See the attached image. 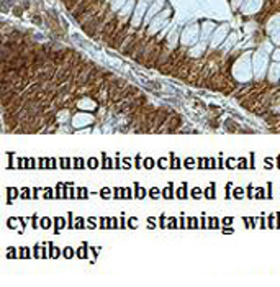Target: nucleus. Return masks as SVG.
<instances>
[{"instance_id": "nucleus-1", "label": "nucleus", "mask_w": 280, "mask_h": 287, "mask_svg": "<svg viewBox=\"0 0 280 287\" xmlns=\"http://www.w3.org/2000/svg\"><path fill=\"white\" fill-rule=\"evenodd\" d=\"M62 228H67V223H66V220H64L62 216H56V218H54V233L58 235V233L61 231Z\"/></svg>"}, {"instance_id": "nucleus-2", "label": "nucleus", "mask_w": 280, "mask_h": 287, "mask_svg": "<svg viewBox=\"0 0 280 287\" xmlns=\"http://www.w3.org/2000/svg\"><path fill=\"white\" fill-rule=\"evenodd\" d=\"M270 80H277L280 77V64H272L270 67Z\"/></svg>"}, {"instance_id": "nucleus-3", "label": "nucleus", "mask_w": 280, "mask_h": 287, "mask_svg": "<svg viewBox=\"0 0 280 287\" xmlns=\"http://www.w3.org/2000/svg\"><path fill=\"white\" fill-rule=\"evenodd\" d=\"M146 194H148V190H146L144 187H139V185L136 184V185H134V197H136V199L143 200L146 197Z\"/></svg>"}, {"instance_id": "nucleus-4", "label": "nucleus", "mask_w": 280, "mask_h": 287, "mask_svg": "<svg viewBox=\"0 0 280 287\" xmlns=\"http://www.w3.org/2000/svg\"><path fill=\"white\" fill-rule=\"evenodd\" d=\"M162 195H164V199H167V200L174 199V185H172V182H169V187H167V189H162Z\"/></svg>"}, {"instance_id": "nucleus-5", "label": "nucleus", "mask_w": 280, "mask_h": 287, "mask_svg": "<svg viewBox=\"0 0 280 287\" xmlns=\"http://www.w3.org/2000/svg\"><path fill=\"white\" fill-rule=\"evenodd\" d=\"M203 194H205L206 199H210V200H211V199H215V195H216V187H215V182L211 184V185H210L208 189H206V190L203 192Z\"/></svg>"}, {"instance_id": "nucleus-6", "label": "nucleus", "mask_w": 280, "mask_h": 287, "mask_svg": "<svg viewBox=\"0 0 280 287\" xmlns=\"http://www.w3.org/2000/svg\"><path fill=\"white\" fill-rule=\"evenodd\" d=\"M77 199H82V200L89 199V189L87 187H79L77 189Z\"/></svg>"}, {"instance_id": "nucleus-7", "label": "nucleus", "mask_w": 280, "mask_h": 287, "mask_svg": "<svg viewBox=\"0 0 280 287\" xmlns=\"http://www.w3.org/2000/svg\"><path fill=\"white\" fill-rule=\"evenodd\" d=\"M39 226H41L43 230H49L51 228V218H48V216L39 218Z\"/></svg>"}, {"instance_id": "nucleus-8", "label": "nucleus", "mask_w": 280, "mask_h": 287, "mask_svg": "<svg viewBox=\"0 0 280 287\" xmlns=\"http://www.w3.org/2000/svg\"><path fill=\"white\" fill-rule=\"evenodd\" d=\"M233 199H238V200L244 199V189L243 187H236L234 190H233Z\"/></svg>"}, {"instance_id": "nucleus-9", "label": "nucleus", "mask_w": 280, "mask_h": 287, "mask_svg": "<svg viewBox=\"0 0 280 287\" xmlns=\"http://www.w3.org/2000/svg\"><path fill=\"white\" fill-rule=\"evenodd\" d=\"M170 169H179L180 167V161H179V158H175L174 154H170Z\"/></svg>"}, {"instance_id": "nucleus-10", "label": "nucleus", "mask_w": 280, "mask_h": 287, "mask_svg": "<svg viewBox=\"0 0 280 287\" xmlns=\"http://www.w3.org/2000/svg\"><path fill=\"white\" fill-rule=\"evenodd\" d=\"M87 248H89V246H87L85 243H84V245L80 246V248H79V251H77V256H79L80 259H85V258H87Z\"/></svg>"}, {"instance_id": "nucleus-11", "label": "nucleus", "mask_w": 280, "mask_h": 287, "mask_svg": "<svg viewBox=\"0 0 280 287\" xmlns=\"http://www.w3.org/2000/svg\"><path fill=\"white\" fill-rule=\"evenodd\" d=\"M177 197L179 199H187V182H184V185H182V189H179L177 190Z\"/></svg>"}, {"instance_id": "nucleus-12", "label": "nucleus", "mask_w": 280, "mask_h": 287, "mask_svg": "<svg viewBox=\"0 0 280 287\" xmlns=\"http://www.w3.org/2000/svg\"><path fill=\"white\" fill-rule=\"evenodd\" d=\"M64 199H77L74 194V189L69 187V184H66V195H64Z\"/></svg>"}, {"instance_id": "nucleus-13", "label": "nucleus", "mask_w": 280, "mask_h": 287, "mask_svg": "<svg viewBox=\"0 0 280 287\" xmlns=\"http://www.w3.org/2000/svg\"><path fill=\"white\" fill-rule=\"evenodd\" d=\"M110 195H111L110 187H103L102 190H100V197H102L103 200H108V199H110Z\"/></svg>"}, {"instance_id": "nucleus-14", "label": "nucleus", "mask_w": 280, "mask_h": 287, "mask_svg": "<svg viewBox=\"0 0 280 287\" xmlns=\"http://www.w3.org/2000/svg\"><path fill=\"white\" fill-rule=\"evenodd\" d=\"M187 226L189 228H198V218H195V216H190V218H187Z\"/></svg>"}, {"instance_id": "nucleus-15", "label": "nucleus", "mask_w": 280, "mask_h": 287, "mask_svg": "<svg viewBox=\"0 0 280 287\" xmlns=\"http://www.w3.org/2000/svg\"><path fill=\"white\" fill-rule=\"evenodd\" d=\"M208 228H219V220L215 216V218H208Z\"/></svg>"}, {"instance_id": "nucleus-16", "label": "nucleus", "mask_w": 280, "mask_h": 287, "mask_svg": "<svg viewBox=\"0 0 280 287\" xmlns=\"http://www.w3.org/2000/svg\"><path fill=\"white\" fill-rule=\"evenodd\" d=\"M149 195H151V199H159V195H162V190H159L157 187H153L151 190H149Z\"/></svg>"}, {"instance_id": "nucleus-17", "label": "nucleus", "mask_w": 280, "mask_h": 287, "mask_svg": "<svg viewBox=\"0 0 280 287\" xmlns=\"http://www.w3.org/2000/svg\"><path fill=\"white\" fill-rule=\"evenodd\" d=\"M102 167H103V169H111V167H113V162H111V159L107 158L105 154H103V164H102Z\"/></svg>"}, {"instance_id": "nucleus-18", "label": "nucleus", "mask_w": 280, "mask_h": 287, "mask_svg": "<svg viewBox=\"0 0 280 287\" xmlns=\"http://www.w3.org/2000/svg\"><path fill=\"white\" fill-rule=\"evenodd\" d=\"M154 166H156V162H154L153 158H146L144 159V167H146V169H153Z\"/></svg>"}, {"instance_id": "nucleus-19", "label": "nucleus", "mask_w": 280, "mask_h": 287, "mask_svg": "<svg viewBox=\"0 0 280 287\" xmlns=\"http://www.w3.org/2000/svg\"><path fill=\"white\" fill-rule=\"evenodd\" d=\"M184 166H185L187 169H193V167H195V159L193 158H187L185 162H184Z\"/></svg>"}, {"instance_id": "nucleus-20", "label": "nucleus", "mask_w": 280, "mask_h": 287, "mask_svg": "<svg viewBox=\"0 0 280 287\" xmlns=\"http://www.w3.org/2000/svg\"><path fill=\"white\" fill-rule=\"evenodd\" d=\"M8 192V204H12V200L15 199V195H18V190L17 189H7Z\"/></svg>"}, {"instance_id": "nucleus-21", "label": "nucleus", "mask_w": 280, "mask_h": 287, "mask_svg": "<svg viewBox=\"0 0 280 287\" xmlns=\"http://www.w3.org/2000/svg\"><path fill=\"white\" fill-rule=\"evenodd\" d=\"M125 189L123 187H116L115 189V197H113V199H125Z\"/></svg>"}, {"instance_id": "nucleus-22", "label": "nucleus", "mask_w": 280, "mask_h": 287, "mask_svg": "<svg viewBox=\"0 0 280 287\" xmlns=\"http://www.w3.org/2000/svg\"><path fill=\"white\" fill-rule=\"evenodd\" d=\"M177 218H174V216H172V218H169V220H167V228H179V225H177Z\"/></svg>"}, {"instance_id": "nucleus-23", "label": "nucleus", "mask_w": 280, "mask_h": 287, "mask_svg": "<svg viewBox=\"0 0 280 287\" xmlns=\"http://www.w3.org/2000/svg\"><path fill=\"white\" fill-rule=\"evenodd\" d=\"M87 166L90 167V169H97V167H98V161H97V158H90V159H89V162H87Z\"/></svg>"}, {"instance_id": "nucleus-24", "label": "nucleus", "mask_w": 280, "mask_h": 287, "mask_svg": "<svg viewBox=\"0 0 280 287\" xmlns=\"http://www.w3.org/2000/svg\"><path fill=\"white\" fill-rule=\"evenodd\" d=\"M192 197H193V199H202V189L200 187L192 189Z\"/></svg>"}, {"instance_id": "nucleus-25", "label": "nucleus", "mask_w": 280, "mask_h": 287, "mask_svg": "<svg viewBox=\"0 0 280 287\" xmlns=\"http://www.w3.org/2000/svg\"><path fill=\"white\" fill-rule=\"evenodd\" d=\"M64 250H66V251H64V258L70 259L72 256H74V250H72L70 246H67V248H64Z\"/></svg>"}, {"instance_id": "nucleus-26", "label": "nucleus", "mask_w": 280, "mask_h": 287, "mask_svg": "<svg viewBox=\"0 0 280 287\" xmlns=\"http://www.w3.org/2000/svg\"><path fill=\"white\" fill-rule=\"evenodd\" d=\"M49 246H51V250H53V251H51V258H58L59 254H61V251H59V248H56V246H54V245H51V243H49Z\"/></svg>"}, {"instance_id": "nucleus-27", "label": "nucleus", "mask_w": 280, "mask_h": 287, "mask_svg": "<svg viewBox=\"0 0 280 287\" xmlns=\"http://www.w3.org/2000/svg\"><path fill=\"white\" fill-rule=\"evenodd\" d=\"M67 218H69V221H67V228H75V225H74V216H72V212H69V215H67Z\"/></svg>"}, {"instance_id": "nucleus-28", "label": "nucleus", "mask_w": 280, "mask_h": 287, "mask_svg": "<svg viewBox=\"0 0 280 287\" xmlns=\"http://www.w3.org/2000/svg\"><path fill=\"white\" fill-rule=\"evenodd\" d=\"M128 226H129V228H138V218L131 216V218L128 220Z\"/></svg>"}, {"instance_id": "nucleus-29", "label": "nucleus", "mask_w": 280, "mask_h": 287, "mask_svg": "<svg viewBox=\"0 0 280 287\" xmlns=\"http://www.w3.org/2000/svg\"><path fill=\"white\" fill-rule=\"evenodd\" d=\"M157 166L161 167V169H165V167H169V164H167V159H165V158H161L159 161H157Z\"/></svg>"}, {"instance_id": "nucleus-30", "label": "nucleus", "mask_w": 280, "mask_h": 287, "mask_svg": "<svg viewBox=\"0 0 280 287\" xmlns=\"http://www.w3.org/2000/svg\"><path fill=\"white\" fill-rule=\"evenodd\" d=\"M84 166H85V162H84L80 158H75V164H74V167H75V169H82Z\"/></svg>"}, {"instance_id": "nucleus-31", "label": "nucleus", "mask_w": 280, "mask_h": 287, "mask_svg": "<svg viewBox=\"0 0 280 287\" xmlns=\"http://www.w3.org/2000/svg\"><path fill=\"white\" fill-rule=\"evenodd\" d=\"M17 221H20V218H8V228H17Z\"/></svg>"}, {"instance_id": "nucleus-32", "label": "nucleus", "mask_w": 280, "mask_h": 287, "mask_svg": "<svg viewBox=\"0 0 280 287\" xmlns=\"http://www.w3.org/2000/svg\"><path fill=\"white\" fill-rule=\"evenodd\" d=\"M25 167H26V169H34V159L33 158L26 159V161H25Z\"/></svg>"}, {"instance_id": "nucleus-33", "label": "nucleus", "mask_w": 280, "mask_h": 287, "mask_svg": "<svg viewBox=\"0 0 280 287\" xmlns=\"http://www.w3.org/2000/svg\"><path fill=\"white\" fill-rule=\"evenodd\" d=\"M30 195H31V190H30L28 187H26V189H23V190H21V199H31V197H30Z\"/></svg>"}, {"instance_id": "nucleus-34", "label": "nucleus", "mask_w": 280, "mask_h": 287, "mask_svg": "<svg viewBox=\"0 0 280 287\" xmlns=\"http://www.w3.org/2000/svg\"><path fill=\"white\" fill-rule=\"evenodd\" d=\"M255 199H265V192H264V189H257V190H255Z\"/></svg>"}, {"instance_id": "nucleus-35", "label": "nucleus", "mask_w": 280, "mask_h": 287, "mask_svg": "<svg viewBox=\"0 0 280 287\" xmlns=\"http://www.w3.org/2000/svg\"><path fill=\"white\" fill-rule=\"evenodd\" d=\"M85 226V220L84 218H77L75 220V228H84Z\"/></svg>"}, {"instance_id": "nucleus-36", "label": "nucleus", "mask_w": 280, "mask_h": 287, "mask_svg": "<svg viewBox=\"0 0 280 287\" xmlns=\"http://www.w3.org/2000/svg\"><path fill=\"white\" fill-rule=\"evenodd\" d=\"M233 220H234L233 216H226V218H223V220H221V223L224 225V226H229V225L233 223Z\"/></svg>"}, {"instance_id": "nucleus-37", "label": "nucleus", "mask_w": 280, "mask_h": 287, "mask_svg": "<svg viewBox=\"0 0 280 287\" xmlns=\"http://www.w3.org/2000/svg\"><path fill=\"white\" fill-rule=\"evenodd\" d=\"M165 221H167V218H165L164 215H161V216H159V226H161V228H167V225H165Z\"/></svg>"}, {"instance_id": "nucleus-38", "label": "nucleus", "mask_w": 280, "mask_h": 287, "mask_svg": "<svg viewBox=\"0 0 280 287\" xmlns=\"http://www.w3.org/2000/svg\"><path fill=\"white\" fill-rule=\"evenodd\" d=\"M125 199H126V200H129V199H133V192H131V189H128V187H125Z\"/></svg>"}, {"instance_id": "nucleus-39", "label": "nucleus", "mask_w": 280, "mask_h": 287, "mask_svg": "<svg viewBox=\"0 0 280 287\" xmlns=\"http://www.w3.org/2000/svg\"><path fill=\"white\" fill-rule=\"evenodd\" d=\"M44 199H54V197H53V190H51L49 187L44 189Z\"/></svg>"}, {"instance_id": "nucleus-40", "label": "nucleus", "mask_w": 280, "mask_h": 287, "mask_svg": "<svg viewBox=\"0 0 280 287\" xmlns=\"http://www.w3.org/2000/svg\"><path fill=\"white\" fill-rule=\"evenodd\" d=\"M87 221L90 223V225H89L90 228H97V223H95V221H97V218H94V216H90V218H87Z\"/></svg>"}, {"instance_id": "nucleus-41", "label": "nucleus", "mask_w": 280, "mask_h": 287, "mask_svg": "<svg viewBox=\"0 0 280 287\" xmlns=\"http://www.w3.org/2000/svg\"><path fill=\"white\" fill-rule=\"evenodd\" d=\"M154 221H156V218H154V216H149V218H148V228L153 230L154 226H156V225H154Z\"/></svg>"}, {"instance_id": "nucleus-42", "label": "nucleus", "mask_w": 280, "mask_h": 287, "mask_svg": "<svg viewBox=\"0 0 280 287\" xmlns=\"http://www.w3.org/2000/svg\"><path fill=\"white\" fill-rule=\"evenodd\" d=\"M247 199H254V187L252 185L247 187Z\"/></svg>"}, {"instance_id": "nucleus-43", "label": "nucleus", "mask_w": 280, "mask_h": 287, "mask_svg": "<svg viewBox=\"0 0 280 287\" xmlns=\"http://www.w3.org/2000/svg\"><path fill=\"white\" fill-rule=\"evenodd\" d=\"M128 221H126V218H125V215H121V218H120V228H126L128 226Z\"/></svg>"}, {"instance_id": "nucleus-44", "label": "nucleus", "mask_w": 280, "mask_h": 287, "mask_svg": "<svg viewBox=\"0 0 280 287\" xmlns=\"http://www.w3.org/2000/svg\"><path fill=\"white\" fill-rule=\"evenodd\" d=\"M62 167H64V169H69V167H70V161L67 158L62 159Z\"/></svg>"}, {"instance_id": "nucleus-45", "label": "nucleus", "mask_w": 280, "mask_h": 287, "mask_svg": "<svg viewBox=\"0 0 280 287\" xmlns=\"http://www.w3.org/2000/svg\"><path fill=\"white\" fill-rule=\"evenodd\" d=\"M218 36L223 38V36H224V33H223V31H218ZM213 39H215V36H213ZM218 44H219V39H216V41L211 43V46H218Z\"/></svg>"}, {"instance_id": "nucleus-46", "label": "nucleus", "mask_w": 280, "mask_h": 287, "mask_svg": "<svg viewBox=\"0 0 280 287\" xmlns=\"http://www.w3.org/2000/svg\"><path fill=\"white\" fill-rule=\"evenodd\" d=\"M123 166H125V169H129V167H131V161H129V158H125Z\"/></svg>"}, {"instance_id": "nucleus-47", "label": "nucleus", "mask_w": 280, "mask_h": 287, "mask_svg": "<svg viewBox=\"0 0 280 287\" xmlns=\"http://www.w3.org/2000/svg\"><path fill=\"white\" fill-rule=\"evenodd\" d=\"M269 226H270V228H275V226H277L275 220H274V216H269Z\"/></svg>"}, {"instance_id": "nucleus-48", "label": "nucleus", "mask_w": 280, "mask_h": 287, "mask_svg": "<svg viewBox=\"0 0 280 287\" xmlns=\"http://www.w3.org/2000/svg\"><path fill=\"white\" fill-rule=\"evenodd\" d=\"M238 166H239V167H247V164H246V159H244V158H241V159H239V162H238Z\"/></svg>"}, {"instance_id": "nucleus-49", "label": "nucleus", "mask_w": 280, "mask_h": 287, "mask_svg": "<svg viewBox=\"0 0 280 287\" xmlns=\"http://www.w3.org/2000/svg\"><path fill=\"white\" fill-rule=\"evenodd\" d=\"M267 190H269V194H267V199H272V184H270V182L267 184Z\"/></svg>"}, {"instance_id": "nucleus-50", "label": "nucleus", "mask_w": 280, "mask_h": 287, "mask_svg": "<svg viewBox=\"0 0 280 287\" xmlns=\"http://www.w3.org/2000/svg\"><path fill=\"white\" fill-rule=\"evenodd\" d=\"M200 221H202V225H200L202 228H206V226H208V225H206V221H208V220H206L205 216H202V218H200Z\"/></svg>"}, {"instance_id": "nucleus-51", "label": "nucleus", "mask_w": 280, "mask_h": 287, "mask_svg": "<svg viewBox=\"0 0 280 287\" xmlns=\"http://www.w3.org/2000/svg\"><path fill=\"white\" fill-rule=\"evenodd\" d=\"M185 226H187V225H185V218L182 216V218H180V225H179V228H185Z\"/></svg>"}, {"instance_id": "nucleus-52", "label": "nucleus", "mask_w": 280, "mask_h": 287, "mask_svg": "<svg viewBox=\"0 0 280 287\" xmlns=\"http://www.w3.org/2000/svg\"><path fill=\"white\" fill-rule=\"evenodd\" d=\"M139 158H141V156H136V159H134V166H136V167H141V162H139Z\"/></svg>"}, {"instance_id": "nucleus-53", "label": "nucleus", "mask_w": 280, "mask_h": 287, "mask_svg": "<svg viewBox=\"0 0 280 287\" xmlns=\"http://www.w3.org/2000/svg\"><path fill=\"white\" fill-rule=\"evenodd\" d=\"M264 166H265V167H269V169H270V167H272V162L269 161L267 158H265V161H264Z\"/></svg>"}, {"instance_id": "nucleus-54", "label": "nucleus", "mask_w": 280, "mask_h": 287, "mask_svg": "<svg viewBox=\"0 0 280 287\" xmlns=\"http://www.w3.org/2000/svg\"><path fill=\"white\" fill-rule=\"evenodd\" d=\"M36 226H38V216L34 215L33 216V228H36Z\"/></svg>"}, {"instance_id": "nucleus-55", "label": "nucleus", "mask_w": 280, "mask_h": 287, "mask_svg": "<svg viewBox=\"0 0 280 287\" xmlns=\"http://www.w3.org/2000/svg\"><path fill=\"white\" fill-rule=\"evenodd\" d=\"M223 233H233V228H224V230H223Z\"/></svg>"}, {"instance_id": "nucleus-56", "label": "nucleus", "mask_w": 280, "mask_h": 287, "mask_svg": "<svg viewBox=\"0 0 280 287\" xmlns=\"http://www.w3.org/2000/svg\"><path fill=\"white\" fill-rule=\"evenodd\" d=\"M277 216H279V225H277V228H280V213H277Z\"/></svg>"}]
</instances>
